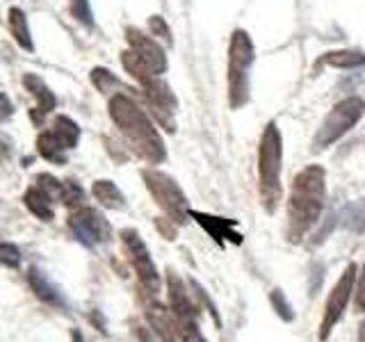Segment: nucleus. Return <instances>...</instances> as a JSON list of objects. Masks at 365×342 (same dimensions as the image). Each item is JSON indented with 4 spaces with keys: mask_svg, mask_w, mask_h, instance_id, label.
<instances>
[{
    "mask_svg": "<svg viewBox=\"0 0 365 342\" xmlns=\"http://www.w3.org/2000/svg\"><path fill=\"white\" fill-rule=\"evenodd\" d=\"M327 203V171L319 165H308L294 176L288 197V226L285 235L292 244L313 231Z\"/></svg>",
    "mask_w": 365,
    "mask_h": 342,
    "instance_id": "1",
    "label": "nucleus"
},
{
    "mask_svg": "<svg viewBox=\"0 0 365 342\" xmlns=\"http://www.w3.org/2000/svg\"><path fill=\"white\" fill-rule=\"evenodd\" d=\"M110 117L117 123V128L123 133L125 140H128L130 148L142 160H146V162H151V165L165 162L167 148H165L163 137L155 130L151 117H148L130 96L114 94L110 98Z\"/></svg>",
    "mask_w": 365,
    "mask_h": 342,
    "instance_id": "2",
    "label": "nucleus"
},
{
    "mask_svg": "<svg viewBox=\"0 0 365 342\" xmlns=\"http://www.w3.org/2000/svg\"><path fill=\"white\" fill-rule=\"evenodd\" d=\"M281 162L283 137L279 125L269 121L258 144V194L267 214H274L281 201Z\"/></svg>",
    "mask_w": 365,
    "mask_h": 342,
    "instance_id": "3",
    "label": "nucleus"
},
{
    "mask_svg": "<svg viewBox=\"0 0 365 342\" xmlns=\"http://www.w3.org/2000/svg\"><path fill=\"white\" fill-rule=\"evenodd\" d=\"M256 62V48L249 32L237 28L231 34L228 43V68H226V85H228V105L233 110L245 108L251 94V66Z\"/></svg>",
    "mask_w": 365,
    "mask_h": 342,
    "instance_id": "4",
    "label": "nucleus"
},
{
    "mask_svg": "<svg viewBox=\"0 0 365 342\" xmlns=\"http://www.w3.org/2000/svg\"><path fill=\"white\" fill-rule=\"evenodd\" d=\"M365 114V100L361 96H347L338 100L334 108L329 110V114L324 117L322 125L315 133L313 144L317 148H327L331 144H336L340 137H345L354 125H356Z\"/></svg>",
    "mask_w": 365,
    "mask_h": 342,
    "instance_id": "5",
    "label": "nucleus"
},
{
    "mask_svg": "<svg viewBox=\"0 0 365 342\" xmlns=\"http://www.w3.org/2000/svg\"><path fill=\"white\" fill-rule=\"evenodd\" d=\"M142 178L146 182V190L151 192V197L155 199L160 208L165 210L169 219L176 224H185L190 217V203L178 182L171 176H167L165 171H158V169H144Z\"/></svg>",
    "mask_w": 365,
    "mask_h": 342,
    "instance_id": "6",
    "label": "nucleus"
},
{
    "mask_svg": "<svg viewBox=\"0 0 365 342\" xmlns=\"http://www.w3.org/2000/svg\"><path fill=\"white\" fill-rule=\"evenodd\" d=\"M356 279H359V267L349 262L345 271L340 274V279L336 281L334 290L329 292V299L324 304V315H322V324H319V340H327L331 336V331L338 326V322L345 315L351 292L356 290Z\"/></svg>",
    "mask_w": 365,
    "mask_h": 342,
    "instance_id": "7",
    "label": "nucleus"
},
{
    "mask_svg": "<svg viewBox=\"0 0 365 342\" xmlns=\"http://www.w3.org/2000/svg\"><path fill=\"white\" fill-rule=\"evenodd\" d=\"M121 242H123L125 254H128V260L137 274V279H140V285L148 294H158L160 292V274L155 269V262H153L151 254H148V247L144 244L140 233L133 231V228H123Z\"/></svg>",
    "mask_w": 365,
    "mask_h": 342,
    "instance_id": "8",
    "label": "nucleus"
},
{
    "mask_svg": "<svg viewBox=\"0 0 365 342\" xmlns=\"http://www.w3.org/2000/svg\"><path fill=\"white\" fill-rule=\"evenodd\" d=\"M140 85H142V89H144L146 103H148V108H151L153 117L158 119V123L163 125L165 130L174 133V130H176L174 112H176V108H178V100H176V96H174V91H171V87H169L160 76L146 78L144 83H140Z\"/></svg>",
    "mask_w": 365,
    "mask_h": 342,
    "instance_id": "9",
    "label": "nucleus"
},
{
    "mask_svg": "<svg viewBox=\"0 0 365 342\" xmlns=\"http://www.w3.org/2000/svg\"><path fill=\"white\" fill-rule=\"evenodd\" d=\"M68 228L73 235L87 247H96L110 239V224L98 210L94 208H78L71 217H68Z\"/></svg>",
    "mask_w": 365,
    "mask_h": 342,
    "instance_id": "10",
    "label": "nucleus"
},
{
    "mask_svg": "<svg viewBox=\"0 0 365 342\" xmlns=\"http://www.w3.org/2000/svg\"><path fill=\"white\" fill-rule=\"evenodd\" d=\"M125 41H128L130 51L140 57V60L151 68L155 76H163L167 71V55L165 48L153 37H148L137 28H125Z\"/></svg>",
    "mask_w": 365,
    "mask_h": 342,
    "instance_id": "11",
    "label": "nucleus"
},
{
    "mask_svg": "<svg viewBox=\"0 0 365 342\" xmlns=\"http://www.w3.org/2000/svg\"><path fill=\"white\" fill-rule=\"evenodd\" d=\"M190 217L197 222L203 231H208V235L215 239L217 244H242V235L235 231L237 222L235 219H222V217H215V214H205L199 210H190Z\"/></svg>",
    "mask_w": 365,
    "mask_h": 342,
    "instance_id": "12",
    "label": "nucleus"
},
{
    "mask_svg": "<svg viewBox=\"0 0 365 342\" xmlns=\"http://www.w3.org/2000/svg\"><path fill=\"white\" fill-rule=\"evenodd\" d=\"M146 322L151 324L153 333L163 340V342H176L178 338V326H176V317L174 313H169V308H165L163 304L151 301L146 306Z\"/></svg>",
    "mask_w": 365,
    "mask_h": 342,
    "instance_id": "13",
    "label": "nucleus"
},
{
    "mask_svg": "<svg viewBox=\"0 0 365 342\" xmlns=\"http://www.w3.org/2000/svg\"><path fill=\"white\" fill-rule=\"evenodd\" d=\"M167 294H169V308L174 317H190L197 315V306L190 301V294L182 279L174 269L167 271Z\"/></svg>",
    "mask_w": 365,
    "mask_h": 342,
    "instance_id": "14",
    "label": "nucleus"
},
{
    "mask_svg": "<svg viewBox=\"0 0 365 342\" xmlns=\"http://www.w3.org/2000/svg\"><path fill=\"white\" fill-rule=\"evenodd\" d=\"M23 83H26V87L30 89V94L39 100V108H37L39 112L32 114V121L34 123H41L46 114H48L55 108L57 98H55L53 91L41 83V78H37V76H26V80H23Z\"/></svg>",
    "mask_w": 365,
    "mask_h": 342,
    "instance_id": "15",
    "label": "nucleus"
},
{
    "mask_svg": "<svg viewBox=\"0 0 365 342\" xmlns=\"http://www.w3.org/2000/svg\"><path fill=\"white\" fill-rule=\"evenodd\" d=\"M322 64L331 68H342V71H356V68L365 66V53L356 48L329 51L322 55Z\"/></svg>",
    "mask_w": 365,
    "mask_h": 342,
    "instance_id": "16",
    "label": "nucleus"
},
{
    "mask_svg": "<svg viewBox=\"0 0 365 342\" xmlns=\"http://www.w3.org/2000/svg\"><path fill=\"white\" fill-rule=\"evenodd\" d=\"M91 194H94V199L101 205H106V208H110V210H123L125 208L123 194L112 180H96L94 187H91Z\"/></svg>",
    "mask_w": 365,
    "mask_h": 342,
    "instance_id": "17",
    "label": "nucleus"
},
{
    "mask_svg": "<svg viewBox=\"0 0 365 342\" xmlns=\"http://www.w3.org/2000/svg\"><path fill=\"white\" fill-rule=\"evenodd\" d=\"M23 201H26L28 210L32 214H37L39 219H43V222H51L53 219V199L39 185L30 187L26 192V197H23Z\"/></svg>",
    "mask_w": 365,
    "mask_h": 342,
    "instance_id": "18",
    "label": "nucleus"
},
{
    "mask_svg": "<svg viewBox=\"0 0 365 342\" xmlns=\"http://www.w3.org/2000/svg\"><path fill=\"white\" fill-rule=\"evenodd\" d=\"M340 222L351 233H365V197L347 203L340 212Z\"/></svg>",
    "mask_w": 365,
    "mask_h": 342,
    "instance_id": "19",
    "label": "nucleus"
},
{
    "mask_svg": "<svg viewBox=\"0 0 365 342\" xmlns=\"http://www.w3.org/2000/svg\"><path fill=\"white\" fill-rule=\"evenodd\" d=\"M37 148H39V153L48 160V162H55V165H64L66 162V146L57 140V135L53 130L39 135Z\"/></svg>",
    "mask_w": 365,
    "mask_h": 342,
    "instance_id": "20",
    "label": "nucleus"
},
{
    "mask_svg": "<svg viewBox=\"0 0 365 342\" xmlns=\"http://www.w3.org/2000/svg\"><path fill=\"white\" fill-rule=\"evenodd\" d=\"M9 30L14 34V39L19 46H23L26 51H32V37H30V30H28V19L23 14V9L19 7H11L9 9Z\"/></svg>",
    "mask_w": 365,
    "mask_h": 342,
    "instance_id": "21",
    "label": "nucleus"
},
{
    "mask_svg": "<svg viewBox=\"0 0 365 342\" xmlns=\"http://www.w3.org/2000/svg\"><path fill=\"white\" fill-rule=\"evenodd\" d=\"M28 281H30V285H32V290L37 292V296L39 299H43V301H48V304H55V306H60L62 304V299H60V292H57L53 285L43 279V274L39 271V269H30V274H28Z\"/></svg>",
    "mask_w": 365,
    "mask_h": 342,
    "instance_id": "22",
    "label": "nucleus"
},
{
    "mask_svg": "<svg viewBox=\"0 0 365 342\" xmlns=\"http://www.w3.org/2000/svg\"><path fill=\"white\" fill-rule=\"evenodd\" d=\"M53 133L57 135V140H60L66 148H73L80 140V128L78 123L71 121L68 117H57L55 119V125H53Z\"/></svg>",
    "mask_w": 365,
    "mask_h": 342,
    "instance_id": "23",
    "label": "nucleus"
},
{
    "mask_svg": "<svg viewBox=\"0 0 365 342\" xmlns=\"http://www.w3.org/2000/svg\"><path fill=\"white\" fill-rule=\"evenodd\" d=\"M176 326H178V338L180 342H208L205 336L201 333L197 315L190 317H176Z\"/></svg>",
    "mask_w": 365,
    "mask_h": 342,
    "instance_id": "24",
    "label": "nucleus"
},
{
    "mask_svg": "<svg viewBox=\"0 0 365 342\" xmlns=\"http://www.w3.org/2000/svg\"><path fill=\"white\" fill-rule=\"evenodd\" d=\"M91 83H94V87L103 91V94H108L114 87H119V80L114 78L108 68H94V71H91Z\"/></svg>",
    "mask_w": 365,
    "mask_h": 342,
    "instance_id": "25",
    "label": "nucleus"
},
{
    "mask_svg": "<svg viewBox=\"0 0 365 342\" xmlns=\"http://www.w3.org/2000/svg\"><path fill=\"white\" fill-rule=\"evenodd\" d=\"M83 199H85L83 187H80L76 180H64L62 201L68 205V208H80V203H83Z\"/></svg>",
    "mask_w": 365,
    "mask_h": 342,
    "instance_id": "26",
    "label": "nucleus"
},
{
    "mask_svg": "<svg viewBox=\"0 0 365 342\" xmlns=\"http://www.w3.org/2000/svg\"><path fill=\"white\" fill-rule=\"evenodd\" d=\"M68 7H71L73 19H78L80 23H83V26H87V28L94 26V14H91L89 0H71Z\"/></svg>",
    "mask_w": 365,
    "mask_h": 342,
    "instance_id": "27",
    "label": "nucleus"
},
{
    "mask_svg": "<svg viewBox=\"0 0 365 342\" xmlns=\"http://www.w3.org/2000/svg\"><path fill=\"white\" fill-rule=\"evenodd\" d=\"M0 265L11 267V269L21 265V251L16 244H9V242L0 244Z\"/></svg>",
    "mask_w": 365,
    "mask_h": 342,
    "instance_id": "28",
    "label": "nucleus"
},
{
    "mask_svg": "<svg viewBox=\"0 0 365 342\" xmlns=\"http://www.w3.org/2000/svg\"><path fill=\"white\" fill-rule=\"evenodd\" d=\"M269 299H272V306L277 308V313L285 319V322H290V319H292V308H290L288 299H285L283 290H272Z\"/></svg>",
    "mask_w": 365,
    "mask_h": 342,
    "instance_id": "29",
    "label": "nucleus"
},
{
    "mask_svg": "<svg viewBox=\"0 0 365 342\" xmlns=\"http://www.w3.org/2000/svg\"><path fill=\"white\" fill-rule=\"evenodd\" d=\"M148 30H151V37H160L163 41L171 43V30H169L167 21L163 16H151V19H148Z\"/></svg>",
    "mask_w": 365,
    "mask_h": 342,
    "instance_id": "30",
    "label": "nucleus"
},
{
    "mask_svg": "<svg viewBox=\"0 0 365 342\" xmlns=\"http://www.w3.org/2000/svg\"><path fill=\"white\" fill-rule=\"evenodd\" d=\"M356 294H354V306H356V311L363 313L365 311V265L359 274V279H356V290H354Z\"/></svg>",
    "mask_w": 365,
    "mask_h": 342,
    "instance_id": "31",
    "label": "nucleus"
},
{
    "mask_svg": "<svg viewBox=\"0 0 365 342\" xmlns=\"http://www.w3.org/2000/svg\"><path fill=\"white\" fill-rule=\"evenodd\" d=\"M11 117V103L5 94H0V121H5Z\"/></svg>",
    "mask_w": 365,
    "mask_h": 342,
    "instance_id": "32",
    "label": "nucleus"
},
{
    "mask_svg": "<svg viewBox=\"0 0 365 342\" xmlns=\"http://www.w3.org/2000/svg\"><path fill=\"white\" fill-rule=\"evenodd\" d=\"M73 342H83V336H80V331H73Z\"/></svg>",
    "mask_w": 365,
    "mask_h": 342,
    "instance_id": "33",
    "label": "nucleus"
},
{
    "mask_svg": "<svg viewBox=\"0 0 365 342\" xmlns=\"http://www.w3.org/2000/svg\"><path fill=\"white\" fill-rule=\"evenodd\" d=\"M361 342H365V319H363V324H361Z\"/></svg>",
    "mask_w": 365,
    "mask_h": 342,
    "instance_id": "34",
    "label": "nucleus"
},
{
    "mask_svg": "<svg viewBox=\"0 0 365 342\" xmlns=\"http://www.w3.org/2000/svg\"><path fill=\"white\" fill-rule=\"evenodd\" d=\"M144 342H146V340H144Z\"/></svg>",
    "mask_w": 365,
    "mask_h": 342,
    "instance_id": "35",
    "label": "nucleus"
}]
</instances>
